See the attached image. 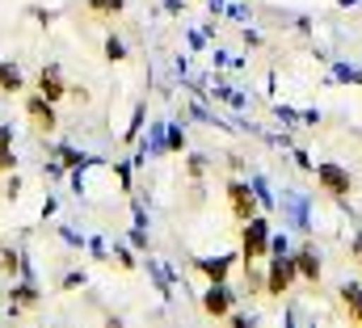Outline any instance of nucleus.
<instances>
[{
  "mask_svg": "<svg viewBox=\"0 0 362 328\" xmlns=\"http://www.w3.org/2000/svg\"><path fill=\"white\" fill-rule=\"evenodd\" d=\"M270 257V219L266 215H253L240 223V261H266Z\"/></svg>",
  "mask_w": 362,
  "mask_h": 328,
  "instance_id": "nucleus-1",
  "label": "nucleus"
},
{
  "mask_svg": "<svg viewBox=\"0 0 362 328\" xmlns=\"http://www.w3.org/2000/svg\"><path fill=\"white\" fill-rule=\"evenodd\" d=\"M223 194H228V211H232V219H236V223H245V219L262 215V202H257V189H253V181H245V177H232V181L223 185Z\"/></svg>",
  "mask_w": 362,
  "mask_h": 328,
  "instance_id": "nucleus-2",
  "label": "nucleus"
},
{
  "mask_svg": "<svg viewBox=\"0 0 362 328\" xmlns=\"http://www.w3.org/2000/svg\"><path fill=\"white\" fill-rule=\"evenodd\" d=\"M295 282H299V269H295V257H291V252L274 257L270 265H266V299H282V295H291Z\"/></svg>",
  "mask_w": 362,
  "mask_h": 328,
  "instance_id": "nucleus-3",
  "label": "nucleus"
},
{
  "mask_svg": "<svg viewBox=\"0 0 362 328\" xmlns=\"http://www.w3.org/2000/svg\"><path fill=\"white\" fill-rule=\"evenodd\" d=\"M316 185H320L329 198H337V202L354 194V177H350V168L337 164V160H320L316 164Z\"/></svg>",
  "mask_w": 362,
  "mask_h": 328,
  "instance_id": "nucleus-4",
  "label": "nucleus"
},
{
  "mask_svg": "<svg viewBox=\"0 0 362 328\" xmlns=\"http://www.w3.org/2000/svg\"><path fill=\"white\" fill-rule=\"evenodd\" d=\"M198 308H202V316H211V320H228V316L236 312V291H232L228 282H206Z\"/></svg>",
  "mask_w": 362,
  "mask_h": 328,
  "instance_id": "nucleus-5",
  "label": "nucleus"
},
{
  "mask_svg": "<svg viewBox=\"0 0 362 328\" xmlns=\"http://www.w3.org/2000/svg\"><path fill=\"white\" fill-rule=\"evenodd\" d=\"M25 118H30V127H34L38 135H51V131H59L55 101H47L42 93H30V97H25Z\"/></svg>",
  "mask_w": 362,
  "mask_h": 328,
  "instance_id": "nucleus-6",
  "label": "nucleus"
},
{
  "mask_svg": "<svg viewBox=\"0 0 362 328\" xmlns=\"http://www.w3.org/2000/svg\"><path fill=\"white\" fill-rule=\"evenodd\" d=\"M232 261H240V252H219V257H194V269L206 278V282H228L232 274Z\"/></svg>",
  "mask_w": 362,
  "mask_h": 328,
  "instance_id": "nucleus-7",
  "label": "nucleus"
},
{
  "mask_svg": "<svg viewBox=\"0 0 362 328\" xmlns=\"http://www.w3.org/2000/svg\"><path fill=\"white\" fill-rule=\"evenodd\" d=\"M291 257H295V269H299V282H308V286H316V282H320V274H325V261H320V252H316L312 245H303V248H295Z\"/></svg>",
  "mask_w": 362,
  "mask_h": 328,
  "instance_id": "nucleus-8",
  "label": "nucleus"
},
{
  "mask_svg": "<svg viewBox=\"0 0 362 328\" xmlns=\"http://www.w3.org/2000/svg\"><path fill=\"white\" fill-rule=\"evenodd\" d=\"M38 93H42L47 101H55V105L68 97V81H64V68H59V64H47V68L38 72Z\"/></svg>",
  "mask_w": 362,
  "mask_h": 328,
  "instance_id": "nucleus-9",
  "label": "nucleus"
},
{
  "mask_svg": "<svg viewBox=\"0 0 362 328\" xmlns=\"http://www.w3.org/2000/svg\"><path fill=\"white\" fill-rule=\"evenodd\" d=\"M337 308L350 324H362V286L358 282H341L337 286Z\"/></svg>",
  "mask_w": 362,
  "mask_h": 328,
  "instance_id": "nucleus-10",
  "label": "nucleus"
},
{
  "mask_svg": "<svg viewBox=\"0 0 362 328\" xmlns=\"http://www.w3.org/2000/svg\"><path fill=\"white\" fill-rule=\"evenodd\" d=\"M38 303H42V295H38L34 282H17V286L8 291V312H34Z\"/></svg>",
  "mask_w": 362,
  "mask_h": 328,
  "instance_id": "nucleus-11",
  "label": "nucleus"
},
{
  "mask_svg": "<svg viewBox=\"0 0 362 328\" xmlns=\"http://www.w3.org/2000/svg\"><path fill=\"white\" fill-rule=\"evenodd\" d=\"M25 88V76H21V68L13 64V59H0V93H21Z\"/></svg>",
  "mask_w": 362,
  "mask_h": 328,
  "instance_id": "nucleus-12",
  "label": "nucleus"
},
{
  "mask_svg": "<svg viewBox=\"0 0 362 328\" xmlns=\"http://www.w3.org/2000/svg\"><path fill=\"white\" fill-rule=\"evenodd\" d=\"M282 202H286V211H291V219H295V232H308V228H312V219H308V206H303L295 194H286Z\"/></svg>",
  "mask_w": 362,
  "mask_h": 328,
  "instance_id": "nucleus-13",
  "label": "nucleus"
},
{
  "mask_svg": "<svg viewBox=\"0 0 362 328\" xmlns=\"http://www.w3.org/2000/svg\"><path fill=\"white\" fill-rule=\"evenodd\" d=\"M0 274H4V278L21 274V252H17L13 245H0Z\"/></svg>",
  "mask_w": 362,
  "mask_h": 328,
  "instance_id": "nucleus-14",
  "label": "nucleus"
},
{
  "mask_svg": "<svg viewBox=\"0 0 362 328\" xmlns=\"http://www.w3.org/2000/svg\"><path fill=\"white\" fill-rule=\"evenodd\" d=\"M245 291H249V295H266V274L257 269V261L245 265Z\"/></svg>",
  "mask_w": 362,
  "mask_h": 328,
  "instance_id": "nucleus-15",
  "label": "nucleus"
},
{
  "mask_svg": "<svg viewBox=\"0 0 362 328\" xmlns=\"http://www.w3.org/2000/svg\"><path fill=\"white\" fill-rule=\"evenodd\" d=\"M122 8H127V0H89L93 17H118Z\"/></svg>",
  "mask_w": 362,
  "mask_h": 328,
  "instance_id": "nucleus-16",
  "label": "nucleus"
},
{
  "mask_svg": "<svg viewBox=\"0 0 362 328\" xmlns=\"http://www.w3.org/2000/svg\"><path fill=\"white\" fill-rule=\"evenodd\" d=\"M105 59H110V64H122V59H127V42H122L118 34L105 38Z\"/></svg>",
  "mask_w": 362,
  "mask_h": 328,
  "instance_id": "nucleus-17",
  "label": "nucleus"
},
{
  "mask_svg": "<svg viewBox=\"0 0 362 328\" xmlns=\"http://www.w3.org/2000/svg\"><path fill=\"white\" fill-rule=\"evenodd\" d=\"M185 177H189V181H202V177H206V156H198V152L185 156Z\"/></svg>",
  "mask_w": 362,
  "mask_h": 328,
  "instance_id": "nucleus-18",
  "label": "nucleus"
},
{
  "mask_svg": "<svg viewBox=\"0 0 362 328\" xmlns=\"http://www.w3.org/2000/svg\"><path fill=\"white\" fill-rule=\"evenodd\" d=\"M55 156H59V164H64V168H81V164L89 160V156H81V152H76V148H68V144H64Z\"/></svg>",
  "mask_w": 362,
  "mask_h": 328,
  "instance_id": "nucleus-19",
  "label": "nucleus"
},
{
  "mask_svg": "<svg viewBox=\"0 0 362 328\" xmlns=\"http://www.w3.org/2000/svg\"><path fill=\"white\" fill-rule=\"evenodd\" d=\"M139 127H144V105H135V114H131V127H127V135H122V139H127V144H131V139H139Z\"/></svg>",
  "mask_w": 362,
  "mask_h": 328,
  "instance_id": "nucleus-20",
  "label": "nucleus"
},
{
  "mask_svg": "<svg viewBox=\"0 0 362 328\" xmlns=\"http://www.w3.org/2000/svg\"><path fill=\"white\" fill-rule=\"evenodd\" d=\"M185 148V131L181 127H169V139H165V152H181Z\"/></svg>",
  "mask_w": 362,
  "mask_h": 328,
  "instance_id": "nucleus-21",
  "label": "nucleus"
},
{
  "mask_svg": "<svg viewBox=\"0 0 362 328\" xmlns=\"http://www.w3.org/2000/svg\"><path fill=\"white\" fill-rule=\"evenodd\" d=\"M0 172H17V156H13V144L0 148Z\"/></svg>",
  "mask_w": 362,
  "mask_h": 328,
  "instance_id": "nucleus-22",
  "label": "nucleus"
},
{
  "mask_svg": "<svg viewBox=\"0 0 362 328\" xmlns=\"http://www.w3.org/2000/svg\"><path fill=\"white\" fill-rule=\"evenodd\" d=\"M282 252H291V240H286V232H282V236H274V232H270V257H282Z\"/></svg>",
  "mask_w": 362,
  "mask_h": 328,
  "instance_id": "nucleus-23",
  "label": "nucleus"
},
{
  "mask_svg": "<svg viewBox=\"0 0 362 328\" xmlns=\"http://www.w3.org/2000/svg\"><path fill=\"white\" fill-rule=\"evenodd\" d=\"M68 97H72L76 105H89V88H85V84H68Z\"/></svg>",
  "mask_w": 362,
  "mask_h": 328,
  "instance_id": "nucleus-24",
  "label": "nucleus"
},
{
  "mask_svg": "<svg viewBox=\"0 0 362 328\" xmlns=\"http://www.w3.org/2000/svg\"><path fill=\"white\" fill-rule=\"evenodd\" d=\"M17 194H21V177H17V172H8V185H4V198L13 202Z\"/></svg>",
  "mask_w": 362,
  "mask_h": 328,
  "instance_id": "nucleus-25",
  "label": "nucleus"
},
{
  "mask_svg": "<svg viewBox=\"0 0 362 328\" xmlns=\"http://www.w3.org/2000/svg\"><path fill=\"white\" fill-rule=\"evenodd\" d=\"M350 257L362 265V232H354V236H350Z\"/></svg>",
  "mask_w": 362,
  "mask_h": 328,
  "instance_id": "nucleus-26",
  "label": "nucleus"
},
{
  "mask_svg": "<svg viewBox=\"0 0 362 328\" xmlns=\"http://www.w3.org/2000/svg\"><path fill=\"white\" fill-rule=\"evenodd\" d=\"M76 286H85V274H68L64 278V291H76Z\"/></svg>",
  "mask_w": 362,
  "mask_h": 328,
  "instance_id": "nucleus-27",
  "label": "nucleus"
},
{
  "mask_svg": "<svg viewBox=\"0 0 362 328\" xmlns=\"http://www.w3.org/2000/svg\"><path fill=\"white\" fill-rule=\"evenodd\" d=\"M118 265H122V269H127V274H131V269H135V261H131V252H127V248H118Z\"/></svg>",
  "mask_w": 362,
  "mask_h": 328,
  "instance_id": "nucleus-28",
  "label": "nucleus"
},
{
  "mask_svg": "<svg viewBox=\"0 0 362 328\" xmlns=\"http://www.w3.org/2000/svg\"><path fill=\"white\" fill-rule=\"evenodd\" d=\"M4 144H13V127H4V122H0V148H4Z\"/></svg>",
  "mask_w": 362,
  "mask_h": 328,
  "instance_id": "nucleus-29",
  "label": "nucleus"
},
{
  "mask_svg": "<svg viewBox=\"0 0 362 328\" xmlns=\"http://www.w3.org/2000/svg\"><path fill=\"white\" fill-rule=\"evenodd\" d=\"M341 4H358V0H341Z\"/></svg>",
  "mask_w": 362,
  "mask_h": 328,
  "instance_id": "nucleus-30",
  "label": "nucleus"
}]
</instances>
